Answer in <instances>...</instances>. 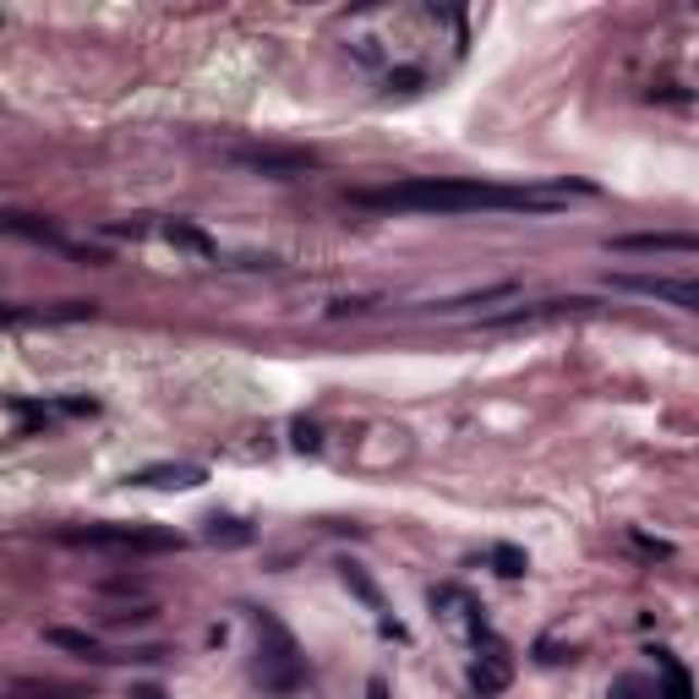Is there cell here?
<instances>
[{
  "label": "cell",
  "instance_id": "6da1fadb",
  "mask_svg": "<svg viewBox=\"0 0 699 699\" xmlns=\"http://www.w3.org/2000/svg\"><path fill=\"white\" fill-rule=\"evenodd\" d=\"M596 186L579 181H541V186H492V181H394V186H356L350 203L367 213H438V219H465V213H557L568 197H590Z\"/></svg>",
  "mask_w": 699,
  "mask_h": 699
},
{
  "label": "cell",
  "instance_id": "7a4b0ae2",
  "mask_svg": "<svg viewBox=\"0 0 699 699\" xmlns=\"http://www.w3.org/2000/svg\"><path fill=\"white\" fill-rule=\"evenodd\" d=\"M252 628H257V688L262 694H295L306 683V661H301L295 634L273 612H252Z\"/></svg>",
  "mask_w": 699,
  "mask_h": 699
},
{
  "label": "cell",
  "instance_id": "3957f363",
  "mask_svg": "<svg viewBox=\"0 0 699 699\" xmlns=\"http://www.w3.org/2000/svg\"><path fill=\"white\" fill-rule=\"evenodd\" d=\"M61 547H83V552H181L186 541L175 530H148V525H72L56 530Z\"/></svg>",
  "mask_w": 699,
  "mask_h": 699
},
{
  "label": "cell",
  "instance_id": "277c9868",
  "mask_svg": "<svg viewBox=\"0 0 699 699\" xmlns=\"http://www.w3.org/2000/svg\"><path fill=\"white\" fill-rule=\"evenodd\" d=\"M606 284L623 290V295H645V301L677 306V311H699V284H694V279H666V273H612Z\"/></svg>",
  "mask_w": 699,
  "mask_h": 699
},
{
  "label": "cell",
  "instance_id": "5b68a950",
  "mask_svg": "<svg viewBox=\"0 0 699 699\" xmlns=\"http://www.w3.org/2000/svg\"><path fill=\"white\" fill-rule=\"evenodd\" d=\"M224 159H230L235 170H252V175H268V181H290V175L317 170V159L301 154V148H230Z\"/></svg>",
  "mask_w": 699,
  "mask_h": 699
},
{
  "label": "cell",
  "instance_id": "8992f818",
  "mask_svg": "<svg viewBox=\"0 0 699 699\" xmlns=\"http://www.w3.org/2000/svg\"><path fill=\"white\" fill-rule=\"evenodd\" d=\"M606 252H634V257H694V252H699V235H688V230H628V235H612Z\"/></svg>",
  "mask_w": 699,
  "mask_h": 699
},
{
  "label": "cell",
  "instance_id": "52a82bcc",
  "mask_svg": "<svg viewBox=\"0 0 699 699\" xmlns=\"http://www.w3.org/2000/svg\"><path fill=\"white\" fill-rule=\"evenodd\" d=\"M596 301L585 295H568V301H536V306H508V311H492L481 317V328H536V322H557V317H574V311H590Z\"/></svg>",
  "mask_w": 699,
  "mask_h": 699
},
{
  "label": "cell",
  "instance_id": "ba28073f",
  "mask_svg": "<svg viewBox=\"0 0 699 699\" xmlns=\"http://www.w3.org/2000/svg\"><path fill=\"white\" fill-rule=\"evenodd\" d=\"M0 699H94V683H66V677H7Z\"/></svg>",
  "mask_w": 699,
  "mask_h": 699
},
{
  "label": "cell",
  "instance_id": "9c48e42d",
  "mask_svg": "<svg viewBox=\"0 0 699 699\" xmlns=\"http://www.w3.org/2000/svg\"><path fill=\"white\" fill-rule=\"evenodd\" d=\"M203 481H208L203 465H143L126 476V487H154V492H192Z\"/></svg>",
  "mask_w": 699,
  "mask_h": 699
},
{
  "label": "cell",
  "instance_id": "30bf717a",
  "mask_svg": "<svg viewBox=\"0 0 699 699\" xmlns=\"http://www.w3.org/2000/svg\"><path fill=\"white\" fill-rule=\"evenodd\" d=\"M45 645L72 650V655H83V661H110V650H105L94 634H83V628H45Z\"/></svg>",
  "mask_w": 699,
  "mask_h": 699
},
{
  "label": "cell",
  "instance_id": "8fae6325",
  "mask_svg": "<svg viewBox=\"0 0 699 699\" xmlns=\"http://www.w3.org/2000/svg\"><path fill=\"white\" fill-rule=\"evenodd\" d=\"M159 235H164L170 246H181V252H197V257H219L213 235H203V230H197V224H186V219H170Z\"/></svg>",
  "mask_w": 699,
  "mask_h": 699
},
{
  "label": "cell",
  "instance_id": "7c38bea8",
  "mask_svg": "<svg viewBox=\"0 0 699 699\" xmlns=\"http://www.w3.org/2000/svg\"><path fill=\"white\" fill-rule=\"evenodd\" d=\"M470 688H476L481 699L503 694V688H508V666H503V655H481V661L470 666Z\"/></svg>",
  "mask_w": 699,
  "mask_h": 699
},
{
  "label": "cell",
  "instance_id": "4fadbf2b",
  "mask_svg": "<svg viewBox=\"0 0 699 699\" xmlns=\"http://www.w3.org/2000/svg\"><path fill=\"white\" fill-rule=\"evenodd\" d=\"M519 284L514 279H503V284H487V290H470V295H454V301H438V311L443 317H454V311H465V306H492V301H508Z\"/></svg>",
  "mask_w": 699,
  "mask_h": 699
},
{
  "label": "cell",
  "instance_id": "5bb4252c",
  "mask_svg": "<svg viewBox=\"0 0 699 699\" xmlns=\"http://www.w3.org/2000/svg\"><path fill=\"white\" fill-rule=\"evenodd\" d=\"M655 666H661V677H666L661 699H694V683H688V672L677 666V655H672V650H655Z\"/></svg>",
  "mask_w": 699,
  "mask_h": 699
},
{
  "label": "cell",
  "instance_id": "9a60e30c",
  "mask_svg": "<svg viewBox=\"0 0 699 699\" xmlns=\"http://www.w3.org/2000/svg\"><path fill=\"white\" fill-rule=\"evenodd\" d=\"M203 536H208L213 547H246V541H252V525H246V519H219V514H213Z\"/></svg>",
  "mask_w": 699,
  "mask_h": 699
},
{
  "label": "cell",
  "instance_id": "2e32d148",
  "mask_svg": "<svg viewBox=\"0 0 699 699\" xmlns=\"http://www.w3.org/2000/svg\"><path fill=\"white\" fill-rule=\"evenodd\" d=\"M339 579H344L350 590H356V596H361V601H367V606H372L378 617L389 612V606H383V596H378V585H372V579H367V574H361L356 563H339Z\"/></svg>",
  "mask_w": 699,
  "mask_h": 699
},
{
  "label": "cell",
  "instance_id": "e0dca14e",
  "mask_svg": "<svg viewBox=\"0 0 699 699\" xmlns=\"http://www.w3.org/2000/svg\"><path fill=\"white\" fill-rule=\"evenodd\" d=\"M492 563H498V574H503V579H519V574L530 568L519 547H492Z\"/></svg>",
  "mask_w": 699,
  "mask_h": 699
},
{
  "label": "cell",
  "instance_id": "ac0fdd59",
  "mask_svg": "<svg viewBox=\"0 0 699 699\" xmlns=\"http://www.w3.org/2000/svg\"><path fill=\"white\" fill-rule=\"evenodd\" d=\"M12 322H56L50 311H28V306H7L0 301V328H12Z\"/></svg>",
  "mask_w": 699,
  "mask_h": 699
},
{
  "label": "cell",
  "instance_id": "d6986e66",
  "mask_svg": "<svg viewBox=\"0 0 699 699\" xmlns=\"http://www.w3.org/2000/svg\"><path fill=\"white\" fill-rule=\"evenodd\" d=\"M154 623V606H126V612H110V628H143Z\"/></svg>",
  "mask_w": 699,
  "mask_h": 699
},
{
  "label": "cell",
  "instance_id": "ffe728a7",
  "mask_svg": "<svg viewBox=\"0 0 699 699\" xmlns=\"http://www.w3.org/2000/svg\"><path fill=\"white\" fill-rule=\"evenodd\" d=\"M110 596H143V579H105Z\"/></svg>",
  "mask_w": 699,
  "mask_h": 699
},
{
  "label": "cell",
  "instance_id": "44dd1931",
  "mask_svg": "<svg viewBox=\"0 0 699 699\" xmlns=\"http://www.w3.org/2000/svg\"><path fill=\"white\" fill-rule=\"evenodd\" d=\"M606 699H639V683H634V677H617V683L606 688Z\"/></svg>",
  "mask_w": 699,
  "mask_h": 699
},
{
  "label": "cell",
  "instance_id": "7402d4cb",
  "mask_svg": "<svg viewBox=\"0 0 699 699\" xmlns=\"http://www.w3.org/2000/svg\"><path fill=\"white\" fill-rule=\"evenodd\" d=\"M634 547L650 552V557H672V547H666V541H650V536H634Z\"/></svg>",
  "mask_w": 699,
  "mask_h": 699
},
{
  "label": "cell",
  "instance_id": "603a6c76",
  "mask_svg": "<svg viewBox=\"0 0 699 699\" xmlns=\"http://www.w3.org/2000/svg\"><path fill=\"white\" fill-rule=\"evenodd\" d=\"M295 449H317V427H306V421H295Z\"/></svg>",
  "mask_w": 699,
  "mask_h": 699
},
{
  "label": "cell",
  "instance_id": "cb8c5ba5",
  "mask_svg": "<svg viewBox=\"0 0 699 699\" xmlns=\"http://www.w3.org/2000/svg\"><path fill=\"white\" fill-rule=\"evenodd\" d=\"M132 699H170L159 683H143V688H132Z\"/></svg>",
  "mask_w": 699,
  "mask_h": 699
},
{
  "label": "cell",
  "instance_id": "d4e9b609",
  "mask_svg": "<svg viewBox=\"0 0 699 699\" xmlns=\"http://www.w3.org/2000/svg\"><path fill=\"white\" fill-rule=\"evenodd\" d=\"M367 699H389V683H383V677H372V683H367Z\"/></svg>",
  "mask_w": 699,
  "mask_h": 699
}]
</instances>
